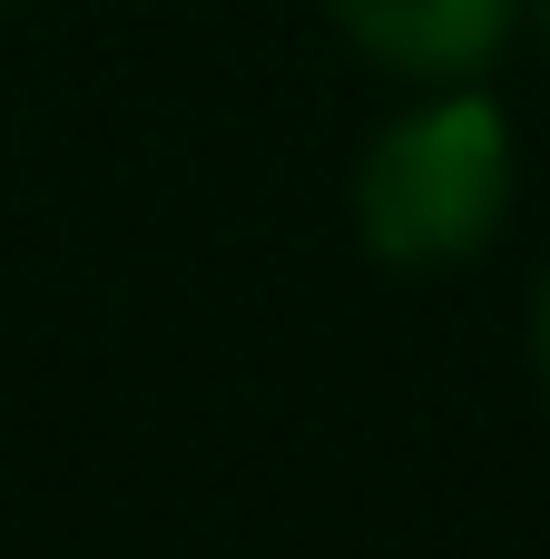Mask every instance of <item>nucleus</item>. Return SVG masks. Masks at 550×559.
Returning a JSON list of instances; mask_svg holds the SVG:
<instances>
[{"label":"nucleus","mask_w":550,"mask_h":559,"mask_svg":"<svg viewBox=\"0 0 550 559\" xmlns=\"http://www.w3.org/2000/svg\"><path fill=\"white\" fill-rule=\"evenodd\" d=\"M512 206V128L492 98H433L364 147L354 216L384 265H453L492 246Z\"/></svg>","instance_id":"nucleus-1"},{"label":"nucleus","mask_w":550,"mask_h":559,"mask_svg":"<svg viewBox=\"0 0 550 559\" xmlns=\"http://www.w3.org/2000/svg\"><path fill=\"white\" fill-rule=\"evenodd\" d=\"M354 49L394 59V69H423V79H453V69H482L512 29V0H325Z\"/></svg>","instance_id":"nucleus-2"},{"label":"nucleus","mask_w":550,"mask_h":559,"mask_svg":"<svg viewBox=\"0 0 550 559\" xmlns=\"http://www.w3.org/2000/svg\"><path fill=\"white\" fill-rule=\"evenodd\" d=\"M541 373H550V285H541Z\"/></svg>","instance_id":"nucleus-3"}]
</instances>
